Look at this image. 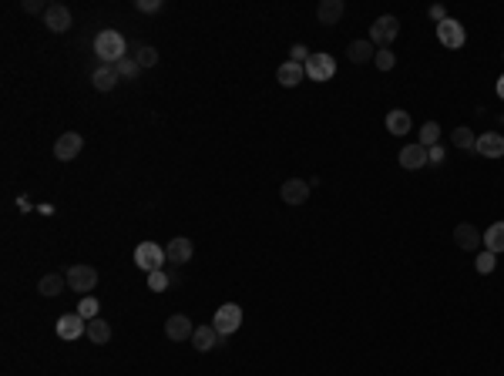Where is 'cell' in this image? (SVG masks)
Returning <instances> with one entry per match:
<instances>
[{"label": "cell", "mask_w": 504, "mask_h": 376, "mask_svg": "<svg viewBox=\"0 0 504 376\" xmlns=\"http://www.w3.org/2000/svg\"><path fill=\"white\" fill-rule=\"evenodd\" d=\"M95 54L101 57V64H118L122 57H128L125 54V37L118 34V30H101L98 37H95Z\"/></svg>", "instance_id": "obj_1"}, {"label": "cell", "mask_w": 504, "mask_h": 376, "mask_svg": "<svg viewBox=\"0 0 504 376\" xmlns=\"http://www.w3.org/2000/svg\"><path fill=\"white\" fill-rule=\"evenodd\" d=\"M302 68H306V77H309V81H316V84L333 81V75H336V61H333V54H327V50L309 54V61H306Z\"/></svg>", "instance_id": "obj_2"}, {"label": "cell", "mask_w": 504, "mask_h": 376, "mask_svg": "<svg viewBox=\"0 0 504 376\" xmlns=\"http://www.w3.org/2000/svg\"><path fill=\"white\" fill-rule=\"evenodd\" d=\"M397 34H400V21H397L394 14H383V17H377V21L370 24V44L390 48V44L397 41Z\"/></svg>", "instance_id": "obj_3"}, {"label": "cell", "mask_w": 504, "mask_h": 376, "mask_svg": "<svg viewBox=\"0 0 504 376\" xmlns=\"http://www.w3.org/2000/svg\"><path fill=\"white\" fill-rule=\"evenodd\" d=\"M165 262H168V255H165L162 246H155V242H138V249H135V266L145 269V276H148V273H158Z\"/></svg>", "instance_id": "obj_4"}, {"label": "cell", "mask_w": 504, "mask_h": 376, "mask_svg": "<svg viewBox=\"0 0 504 376\" xmlns=\"http://www.w3.org/2000/svg\"><path fill=\"white\" fill-rule=\"evenodd\" d=\"M212 326L219 329V336L239 333V326H242V309H239L235 302H222V306L215 309V316H212Z\"/></svg>", "instance_id": "obj_5"}, {"label": "cell", "mask_w": 504, "mask_h": 376, "mask_svg": "<svg viewBox=\"0 0 504 376\" xmlns=\"http://www.w3.org/2000/svg\"><path fill=\"white\" fill-rule=\"evenodd\" d=\"M64 276H68V286L75 293H91L98 286V269H91V266H71Z\"/></svg>", "instance_id": "obj_6"}, {"label": "cell", "mask_w": 504, "mask_h": 376, "mask_svg": "<svg viewBox=\"0 0 504 376\" xmlns=\"http://www.w3.org/2000/svg\"><path fill=\"white\" fill-rule=\"evenodd\" d=\"M437 41L444 44V48H464V41H467V34H464V27H461V21H454V17H447V21H440L437 24Z\"/></svg>", "instance_id": "obj_7"}, {"label": "cell", "mask_w": 504, "mask_h": 376, "mask_svg": "<svg viewBox=\"0 0 504 376\" xmlns=\"http://www.w3.org/2000/svg\"><path fill=\"white\" fill-rule=\"evenodd\" d=\"M81 148H84V138L77 131H64L57 138V145H54V158L57 161H75L77 155H81Z\"/></svg>", "instance_id": "obj_8"}, {"label": "cell", "mask_w": 504, "mask_h": 376, "mask_svg": "<svg viewBox=\"0 0 504 376\" xmlns=\"http://www.w3.org/2000/svg\"><path fill=\"white\" fill-rule=\"evenodd\" d=\"M57 336L68 339V343H75V339H81V336H88V319H81L77 313H64V316L57 319Z\"/></svg>", "instance_id": "obj_9"}, {"label": "cell", "mask_w": 504, "mask_h": 376, "mask_svg": "<svg viewBox=\"0 0 504 376\" xmlns=\"http://www.w3.org/2000/svg\"><path fill=\"white\" fill-rule=\"evenodd\" d=\"M71 10L64 7V3H48V10H44V27H48L50 34H64L68 27H71Z\"/></svg>", "instance_id": "obj_10"}, {"label": "cell", "mask_w": 504, "mask_h": 376, "mask_svg": "<svg viewBox=\"0 0 504 376\" xmlns=\"http://www.w3.org/2000/svg\"><path fill=\"white\" fill-rule=\"evenodd\" d=\"M309 181H302V178H289V181H282V188H279V195L286 205H306L309 201Z\"/></svg>", "instance_id": "obj_11"}, {"label": "cell", "mask_w": 504, "mask_h": 376, "mask_svg": "<svg viewBox=\"0 0 504 376\" xmlns=\"http://www.w3.org/2000/svg\"><path fill=\"white\" fill-rule=\"evenodd\" d=\"M454 242H457L464 252H478L481 246H484V232H478L471 222H461V226L454 228Z\"/></svg>", "instance_id": "obj_12"}, {"label": "cell", "mask_w": 504, "mask_h": 376, "mask_svg": "<svg viewBox=\"0 0 504 376\" xmlns=\"http://www.w3.org/2000/svg\"><path fill=\"white\" fill-rule=\"evenodd\" d=\"M474 151H478L481 158H504V135H498V131H484V135H478Z\"/></svg>", "instance_id": "obj_13"}, {"label": "cell", "mask_w": 504, "mask_h": 376, "mask_svg": "<svg viewBox=\"0 0 504 376\" xmlns=\"http://www.w3.org/2000/svg\"><path fill=\"white\" fill-rule=\"evenodd\" d=\"M192 333H195V326H192L188 316H182V313L168 316V323H165V336H168L172 343H185V339H192Z\"/></svg>", "instance_id": "obj_14"}, {"label": "cell", "mask_w": 504, "mask_h": 376, "mask_svg": "<svg viewBox=\"0 0 504 376\" xmlns=\"http://www.w3.org/2000/svg\"><path fill=\"white\" fill-rule=\"evenodd\" d=\"M188 343H192L199 353H209V350H215V346L222 343V336H219V329L212 326V323H205V326H195V333H192Z\"/></svg>", "instance_id": "obj_15"}, {"label": "cell", "mask_w": 504, "mask_h": 376, "mask_svg": "<svg viewBox=\"0 0 504 376\" xmlns=\"http://www.w3.org/2000/svg\"><path fill=\"white\" fill-rule=\"evenodd\" d=\"M165 255H168V262H175V266H185V262L195 255V246H192V239L178 235V239H172V242L165 246Z\"/></svg>", "instance_id": "obj_16"}, {"label": "cell", "mask_w": 504, "mask_h": 376, "mask_svg": "<svg viewBox=\"0 0 504 376\" xmlns=\"http://www.w3.org/2000/svg\"><path fill=\"white\" fill-rule=\"evenodd\" d=\"M400 165L407 172H417V168H424L427 165V148L417 141V145H403L400 148Z\"/></svg>", "instance_id": "obj_17"}, {"label": "cell", "mask_w": 504, "mask_h": 376, "mask_svg": "<svg viewBox=\"0 0 504 376\" xmlns=\"http://www.w3.org/2000/svg\"><path fill=\"white\" fill-rule=\"evenodd\" d=\"M343 0H323L320 7H316V21L323 27H333V24H340L343 21Z\"/></svg>", "instance_id": "obj_18"}, {"label": "cell", "mask_w": 504, "mask_h": 376, "mask_svg": "<svg viewBox=\"0 0 504 376\" xmlns=\"http://www.w3.org/2000/svg\"><path fill=\"white\" fill-rule=\"evenodd\" d=\"M302 77H306V68H302V64H296V61H286V64H279V71H276V81L282 84V88H296Z\"/></svg>", "instance_id": "obj_19"}, {"label": "cell", "mask_w": 504, "mask_h": 376, "mask_svg": "<svg viewBox=\"0 0 504 376\" xmlns=\"http://www.w3.org/2000/svg\"><path fill=\"white\" fill-rule=\"evenodd\" d=\"M410 128H414V118H410L403 108H394V111L387 115V131H390V135L403 138V135H410Z\"/></svg>", "instance_id": "obj_20"}, {"label": "cell", "mask_w": 504, "mask_h": 376, "mask_svg": "<svg viewBox=\"0 0 504 376\" xmlns=\"http://www.w3.org/2000/svg\"><path fill=\"white\" fill-rule=\"evenodd\" d=\"M64 286H68V276H61V273H48V276L37 282V293L48 296V299H57V296L64 293Z\"/></svg>", "instance_id": "obj_21"}, {"label": "cell", "mask_w": 504, "mask_h": 376, "mask_svg": "<svg viewBox=\"0 0 504 376\" xmlns=\"http://www.w3.org/2000/svg\"><path fill=\"white\" fill-rule=\"evenodd\" d=\"M118 81H122V77H118V71H115L111 64H101L98 71L91 75V84H95V91H111Z\"/></svg>", "instance_id": "obj_22"}, {"label": "cell", "mask_w": 504, "mask_h": 376, "mask_svg": "<svg viewBox=\"0 0 504 376\" xmlns=\"http://www.w3.org/2000/svg\"><path fill=\"white\" fill-rule=\"evenodd\" d=\"M451 145H454V148H461V151H474V145H478V135H474L467 125H461V128H454V131H451Z\"/></svg>", "instance_id": "obj_23"}, {"label": "cell", "mask_w": 504, "mask_h": 376, "mask_svg": "<svg viewBox=\"0 0 504 376\" xmlns=\"http://www.w3.org/2000/svg\"><path fill=\"white\" fill-rule=\"evenodd\" d=\"M484 249L494 252V255L504 252V222H494V226L484 232Z\"/></svg>", "instance_id": "obj_24"}, {"label": "cell", "mask_w": 504, "mask_h": 376, "mask_svg": "<svg viewBox=\"0 0 504 376\" xmlns=\"http://www.w3.org/2000/svg\"><path fill=\"white\" fill-rule=\"evenodd\" d=\"M347 57H350L353 64H367L370 57H377V50L370 41H353L350 48H347Z\"/></svg>", "instance_id": "obj_25"}, {"label": "cell", "mask_w": 504, "mask_h": 376, "mask_svg": "<svg viewBox=\"0 0 504 376\" xmlns=\"http://www.w3.org/2000/svg\"><path fill=\"white\" fill-rule=\"evenodd\" d=\"M88 339H91L95 346H104V343L111 339V326H108L101 316L98 319H91V323H88Z\"/></svg>", "instance_id": "obj_26"}, {"label": "cell", "mask_w": 504, "mask_h": 376, "mask_svg": "<svg viewBox=\"0 0 504 376\" xmlns=\"http://www.w3.org/2000/svg\"><path fill=\"white\" fill-rule=\"evenodd\" d=\"M75 313L81 316V319H88V323H91V319H98V316H101V306H98V299H95V296H84V299L77 302Z\"/></svg>", "instance_id": "obj_27"}, {"label": "cell", "mask_w": 504, "mask_h": 376, "mask_svg": "<svg viewBox=\"0 0 504 376\" xmlns=\"http://www.w3.org/2000/svg\"><path fill=\"white\" fill-rule=\"evenodd\" d=\"M420 145H424V148L440 145V125H437V121H424V128H420Z\"/></svg>", "instance_id": "obj_28"}, {"label": "cell", "mask_w": 504, "mask_h": 376, "mask_svg": "<svg viewBox=\"0 0 504 376\" xmlns=\"http://www.w3.org/2000/svg\"><path fill=\"white\" fill-rule=\"evenodd\" d=\"M115 71H118V77H128V81H135V77L142 75V68H138V61L135 57H122L118 64H111Z\"/></svg>", "instance_id": "obj_29"}, {"label": "cell", "mask_w": 504, "mask_h": 376, "mask_svg": "<svg viewBox=\"0 0 504 376\" xmlns=\"http://www.w3.org/2000/svg\"><path fill=\"white\" fill-rule=\"evenodd\" d=\"M494 266H498V255H494V252H478V262H474V269H478L481 276H491V273H494Z\"/></svg>", "instance_id": "obj_30"}, {"label": "cell", "mask_w": 504, "mask_h": 376, "mask_svg": "<svg viewBox=\"0 0 504 376\" xmlns=\"http://www.w3.org/2000/svg\"><path fill=\"white\" fill-rule=\"evenodd\" d=\"M172 286V276L165 273V269H158V273H148V289L151 293H165Z\"/></svg>", "instance_id": "obj_31"}, {"label": "cell", "mask_w": 504, "mask_h": 376, "mask_svg": "<svg viewBox=\"0 0 504 376\" xmlns=\"http://www.w3.org/2000/svg\"><path fill=\"white\" fill-rule=\"evenodd\" d=\"M374 64H377V71H394L397 57H394V50H390V48H380L377 57H374Z\"/></svg>", "instance_id": "obj_32"}, {"label": "cell", "mask_w": 504, "mask_h": 376, "mask_svg": "<svg viewBox=\"0 0 504 376\" xmlns=\"http://www.w3.org/2000/svg\"><path fill=\"white\" fill-rule=\"evenodd\" d=\"M135 61H138V68H142V71H145V68H155V64H158V50H155V48H142Z\"/></svg>", "instance_id": "obj_33"}, {"label": "cell", "mask_w": 504, "mask_h": 376, "mask_svg": "<svg viewBox=\"0 0 504 376\" xmlns=\"http://www.w3.org/2000/svg\"><path fill=\"white\" fill-rule=\"evenodd\" d=\"M444 158H447V151H444V145H434V148H427V165H444Z\"/></svg>", "instance_id": "obj_34"}, {"label": "cell", "mask_w": 504, "mask_h": 376, "mask_svg": "<svg viewBox=\"0 0 504 376\" xmlns=\"http://www.w3.org/2000/svg\"><path fill=\"white\" fill-rule=\"evenodd\" d=\"M309 54H313V50L306 48V44H293V50H289V61H296V64H306V61H309Z\"/></svg>", "instance_id": "obj_35"}, {"label": "cell", "mask_w": 504, "mask_h": 376, "mask_svg": "<svg viewBox=\"0 0 504 376\" xmlns=\"http://www.w3.org/2000/svg\"><path fill=\"white\" fill-rule=\"evenodd\" d=\"M135 7H138L142 14H155V10H162V0H138Z\"/></svg>", "instance_id": "obj_36"}, {"label": "cell", "mask_w": 504, "mask_h": 376, "mask_svg": "<svg viewBox=\"0 0 504 376\" xmlns=\"http://www.w3.org/2000/svg\"><path fill=\"white\" fill-rule=\"evenodd\" d=\"M427 14H430V21H437V24H440V21H447V10H444V3H434Z\"/></svg>", "instance_id": "obj_37"}, {"label": "cell", "mask_w": 504, "mask_h": 376, "mask_svg": "<svg viewBox=\"0 0 504 376\" xmlns=\"http://www.w3.org/2000/svg\"><path fill=\"white\" fill-rule=\"evenodd\" d=\"M48 7L41 3V0H24V14H44Z\"/></svg>", "instance_id": "obj_38"}, {"label": "cell", "mask_w": 504, "mask_h": 376, "mask_svg": "<svg viewBox=\"0 0 504 376\" xmlns=\"http://www.w3.org/2000/svg\"><path fill=\"white\" fill-rule=\"evenodd\" d=\"M494 91H498V98H501V101H504V75H501V77H498V84H494Z\"/></svg>", "instance_id": "obj_39"}, {"label": "cell", "mask_w": 504, "mask_h": 376, "mask_svg": "<svg viewBox=\"0 0 504 376\" xmlns=\"http://www.w3.org/2000/svg\"><path fill=\"white\" fill-rule=\"evenodd\" d=\"M501 57H504V54H501Z\"/></svg>", "instance_id": "obj_40"}]
</instances>
